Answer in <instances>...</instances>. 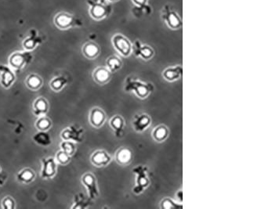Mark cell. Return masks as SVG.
<instances>
[{
    "label": "cell",
    "instance_id": "obj_17",
    "mask_svg": "<svg viewBox=\"0 0 261 209\" xmlns=\"http://www.w3.org/2000/svg\"><path fill=\"white\" fill-rule=\"evenodd\" d=\"M182 73H183V68L181 65H177L174 67L165 68L162 75L164 80L169 82H174L181 78Z\"/></svg>",
    "mask_w": 261,
    "mask_h": 209
},
{
    "label": "cell",
    "instance_id": "obj_13",
    "mask_svg": "<svg viewBox=\"0 0 261 209\" xmlns=\"http://www.w3.org/2000/svg\"><path fill=\"white\" fill-rule=\"evenodd\" d=\"M15 81V75L11 67L6 65H0V83L2 87L9 89Z\"/></svg>",
    "mask_w": 261,
    "mask_h": 209
},
{
    "label": "cell",
    "instance_id": "obj_3",
    "mask_svg": "<svg viewBox=\"0 0 261 209\" xmlns=\"http://www.w3.org/2000/svg\"><path fill=\"white\" fill-rule=\"evenodd\" d=\"M33 59L31 51L24 52H15L13 53L9 59V64L11 68L16 71H20L24 69L27 65L31 63Z\"/></svg>",
    "mask_w": 261,
    "mask_h": 209
},
{
    "label": "cell",
    "instance_id": "obj_37",
    "mask_svg": "<svg viewBox=\"0 0 261 209\" xmlns=\"http://www.w3.org/2000/svg\"><path fill=\"white\" fill-rule=\"evenodd\" d=\"M7 179V176L2 172V169L0 168V186H2Z\"/></svg>",
    "mask_w": 261,
    "mask_h": 209
},
{
    "label": "cell",
    "instance_id": "obj_19",
    "mask_svg": "<svg viewBox=\"0 0 261 209\" xmlns=\"http://www.w3.org/2000/svg\"><path fill=\"white\" fill-rule=\"evenodd\" d=\"M109 124H110L111 128L113 130L115 136L121 137L123 136L126 123H125L124 118L122 116L118 115V114L114 115V117L111 118Z\"/></svg>",
    "mask_w": 261,
    "mask_h": 209
},
{
    "label": "cell",
    "instance_id": "obj_2",
    "mask_svg": "<svg viewBox=\"0 0 261 209\" xmlns=\"http://www.w3.org/2000/svg\"><path fill=\"white\" fill-rule=\"evenodd\" d=\"M87 3L90 5V15L94 20H104L112 12V6L108 0H88Z\"/></svg>",
    "mask_w": 261,
    "mask_h": 209
},
{
    "label": "cell",
    "instance_id": "obj_21",
    "mask_svg": "<svg viewBox=\"0 0 261 209\" xmlns=\"http://www.w3.org/2000/svg\"><path fill=\"white\" fill-rule=\"evenodd\" d=\"M169 130L165 125L155 126L151 132V136L155 142L163 143L166 140L169 136Z\"/></svg>",
    "mask_w": 261,
    "mask_h": 209
},
{
    "label": "cell",
    "instance_id": "obj_33",
    "mask_svg": "<svg viewBox=\"0 0 261 209\" xmlns=\"http://www.w3.org/2000/svg\"><path fill=\"white\" fill-rule=\"evenodd\" d=\"M61 148L70 156L73 155L76 150V145L74 142L68 141V140H64L63 142L61 144Z\"/></svg>",
    "mask_w": 261,
    "mask_h": 209
},
{
    "label": "cell",
    "instance_id": "obj_18",
    "mask_svg": "<svg viewBox=\"0 0 261 209\" xmlns=\"http://www.w3.org/2000/svg\"><path fill=\"white\" fill-rule=\"evenodd\" d=\"M112 72L104 67H99L94 70L93 73L94 81L99 85H105L112 79Z\"/></svg>",
    "mask_w": 261,
    "mask_h": 209
},
{
    "label": "cell",
    "instance_id": "obj_26",
    "mask_svg": "<svg viewBox=\"0 0 261 209\" xmlns=\"http://www.w3.org/2000/svg\"><path fill=\"white\" fill-rule=\"evenodd\" d=\"M106 64L107 68L112 73H114V72H117L118 70L121 69V67L123 66V62L121 61L120 58L117 56H112L107 59Z\"/></svg>",
    "mask_w": 261,
    "mask_h": 209
},
{
    "label": "cell",
    "instance_id": "obj_25",
    "mask_svg": "<svg viewBox=\"0 0 261 209\" xmlns=\"http://www.w3.org/2000/svg\"><path fill=\"white\" fill-rule=\"evenodd\" d=\"M33 140L37 145L43 146H49L52 143L51 138L47 131H39V132H37L36 134L33 136Z\"/></svg>",
    "mask_w": 261,
    "mask_h": 209
},
{
    "label": "cell",
    "instance_id": "obj_36",
    "mask_svg": "<svg viewBox=\"0 0 261 209\" xmlns=\"http://www.w3.org/2000/svg\"><path fill=\"white\" fill-rule=\"evenodd\" d=\"M135 6L142 7V6L147 5V0H131Z\"/></svg>",
    "mask_w": 261,
    "mask_h": 209
},
{
    "label": "cell",
    "instance_id": "obj_6",
    "mask_svg": "<svg viewBox=\"0 0 261 209\" xmlns=\"http://www.w3.org/2000/svg\"><path fill=\"white\" fill-rule=\"evenodd\" d=\"M112 42H113L114 49L121 56L128 57L132 54L133 44L127 39V37L121 34H115L113 35Z\"/></svg>",
    "mask_w": 261,
    "mask_h": 209
},
{
    "label": "cell",
    "instance_id": "obj_20",
    "mask_svg": "<svg viewBox=\"0 0 261 209\" xmlns=\"http://www.w3.org/2000/svg\"><path fill=\"white\" fill-rule=\"evenodd\" d=\"M42 43V39L38 35L36 31L32 30L30 35L23 42V47L25 50L32 51L35 49Z\"/></svg>",
    "mask_w": 261,
    "mask_h": 209
},
{
    "label": "cell",
    "instance_id": "obj_29",
    "mask_svg": "<svg viewBox=\"0 0 261 209\" xmlns=\"http://www.w3.org/2000/svg\"><path fill=\"white\" fill-rule=\"evenodd\" d=\"M90 207V201L84 197L83 194L77 195L75 197L74 201V205L72 206V209H86Z\"/></svg>",
    "mask_w": 261,
    "mask_h": 209
},
{
    "label": "cell",
    "instance_id": "obj_10",
    "mask_svg": "<svg viewBox=\"0 0 261 209\" xmlns=\"http://www.w3.org/2000/svg\"><path fill=\"white\" fill-rule=\"evenodd\" d=\"M82 133H83V129L80 128L76 126H71L67 127L65 129H64L61 136L63 140L80 143L82 141Z\"/></svg>",
    "mask_w": 261,
    "mask_h": 209
},
{
    "label": "cell",
    "instance_id": "obj_12",
    "mask_svg": "<svg viewBox=\"0 0 261 209\" xmlns=\"http://www.w3.org/2000/svg\"><path fill=\"white\" fill-rule=\"evenodd\" d=\"M151 118L147 114L141 113V114H136L133 118L132 126L135 131L139 133L145 132V130L151 126Z\"/></svg>",
    "mask_w": 261,
    "mask_h": 209
},
{
    "label": "cell",
    "instance_id": "obj_1",
    "mask_svg": "<svg viewBox=\"0 0 261 209\" xmlns=\"http://www.w3.org/2000/svg\"><path fill=\"white\" fill-rule=\"evenodd\" d=\"M125 91L133 93L140 99H146L153 92V85L145 82L133 77H129L126 80Z\"/></svg>",
    "mask_w": 261,
    "mask_h": 209
},
{
    "label": "cell",
    "instance_id": "obj_15",
    "mask_svg": "<svg viewBox=\"0 0 261 209\" xmlns=\"http://www.w3.org/2000/svg\"><path fill=\"white\" fill-rule=\"evenodd\" d=\"M112 160V156L103 150H97L91 156V162L97 167L107 166L110 164Z\"/></svg>",
    "mask_w": 261,
    "mask_h": 209
},
{
    "label": "cell",
    "instance_id": "obj_22",
    "mask_svg": "<svg viewBox=\"0 0 261 209\" xmlns=\"http://www.w3.org/2000/svg\"><path fill=\"white\" fill-rule=\"evenodd\" d=\"M82 53L88 59H95L100 54V47L94 43H87L82 47Z\"/></svg>",
    "mask_w": 261,
    "mask_h": 209
},
{
    "label": "cell",
    "instance_id": "obj_24",
    "mask_svg": "<svg viewBox=\"0 0 261 209\" xmlns=\"http://www.w3.org/2000/svg\"><path fill=\"white\" fill-rule=\"evenodd\" d=\"M35 178V174L34 171L30 169H25L19 172L16 174V179L20 183H25V184H29L32 183Z\"/></svg>",
    "mask_w": 261,
    "mask_h": 209
},
{
    "label": "cell",
    "instance_id": "obj_35",
    "mask_svg": "<svg viewBox=\"0 0 261 209\" xmlns=\"http://www.w3.org/2000/svg\"><path fill=\"white\" fill-rule=\"evenodd\" d=\"M2 209H13L15 208V202L13 198L11 197H6L4 199L2 200Z\"/></svg>",
    "mask_w": 261,
    "mask_h": 209
},
{
    "label": "cell",
    "instance_id": "obj_34",
    "mask_svg": "<svg viewBox=\"0 0 261 209\" xmlns=\"http://www.w3.org/2000/svg\"><path fill=\"white\" fill-rule=\"evenodd\" d=\"M71 156L67 155V153L65 152L63 150H60L56 155V161L60 164H66L69 162Z\"/></svg>",
    "mask_w": 261,
    "mask_h": 209
},
{
    "label": "cell",
    "instance_id": "obj_4",
    "mask_svg": "<svg viewBox=\"0 0 261 209\" xmlns=\"http://www.w3.org/2000/svg\"><path fill=\"white\" fill-rule=\"evenodd\" d=\"M133 173L137 176L136 184L133 188V193L141 194L150 185V179L147 175V168L143 165H139L133 169Z\"/></svg>",
    "mask_w": 261,
    "mask_h": 209
},
{
    "label": "cell",
    "instance_id": "obj_9",
    "mask_svg": "<svg viewBox=\"0 0 261 209\" xmlns=\"http://www.w3.org/2000/svg\"><path fill=\"white\" fill-rule=\"evenodd\" d=\"M82 184L87 190L88 196L90 200H94L98 197V184H97L96 178L91 173H86L82 177Z\"/></svg>",
    "mask_w": 261,
    "mask_h": 209
},
{
    "label": "cell",
    "instance_id": "obj_7",
    "mask_svg": "<svg viewBox=\"0 0 261 209\" xmlns=\"http://www.w3.org/2000/svg\"><path fill=\"white\" fill-rule=\"evenodd\" d=\"M162 18L163 19L164 21L169 29H173V30H178V29H180L183 25L180 16L178 15V13L171 8V6H168V5H165L164 6Z\"/></svg>",
    "mask_w": 261,
    "mask_h": 209
},
{
    "label": "cell",
    "instance_id": "obj_16",
    "mask_svg": "<svg viewBox=\"0 0 261 209\" xmlns=\"http://www.w3.org/2000/svg\"><path fill=\"white\" fill-rule=\"evenodd\" d=\"M133 160V153L130 149L127 146H122L117 150L115 154V161L117 163L123 166H127Z\"/></svg>",
    "mask_w": 261,
    "mask_h": 209
},
{
    "label": "cell",
    "instance_id": "obj_32",
    "mask_svg": "<svg viewBox=\"0 0 261 209\" xmlns=\"http://www.w3.org/2000/svg\"><path fill=\"white\" fill-rule=\"evenodd\" d=\"M35 126L39 131H47L51 127V122L49 118H46L44 116H41L37 121Z\"/></svg>",
    "mask_w": 261,
    "mask_h": 209
},
{
    "label": "cell",
    "instance_id": "obj_28",
    "mask_svg": "<svg viewBox=\"0 0 261 209\" xmlns=\"http://www.w3.org/2000/svg\"><path fill=\"white\" fill-rule=\"evenodd\" d=\"M67 84V80L64 76L54 77L50 81V87L54 91H61Z\"/></svg>",
    "mask_w": 261,
    "mask_h": 209
},
{
    "label": "cell",
    "instance_id": "obj_31",
    "mask_svg": "<svg viewBox=\"0 0 261 209\" xmlns=\"http://www.w3.org/2000/svg\"><path fill=\"white\" fill-rule=\"evenodd\" d=\"M160 207L165 209H181L183 208V205L177 203L176 201L169 197H165L164 199L162 200Z\"/></svg>",
    "mask_w": 261,
    "mask_h": 209
},
{
    "label": "cell",
    "instance_id": "obj_8",
    "mask_svg": "<svg viewBox=\"0 0 261 209\" xmlns=\"http://www.w3.org/2000/svg\"><path fill=\"white\" fill-rule=\"evenodd\" d=\"M132 53L135 57H140L144 61L151 60L155 55V51L147 45H143L139 40L135 41L133 44V50Z\"/></svg>",
    "mask_w": 261,
    "mask_h": 209
},
{
    "label": "cell",
    "instance_id": "obj_14",
    "mask_svg": "<svg viewBox=\"0 0 261 209\" xmlns=\"http://www.w3.org/2000/svg\"><path fill=\"white\" fill-rule=\"evenodd\" d=\"M89 120L91 126L94 128L102 127L106 121V114L101 108H94L90 111Z\"/></svg>",
    "mask_w": 261,
    "mask_h": 209
},
{
    "label": "cell",
    "instance_id": "obj_38",
    "mask_svg": "<svg viewBox=\"0 0 261 209\" xmlns=\"http://www.w3.org/2000/svg\"><path fill=\"white\" fill-rule=\"evenodd\" d=\"M108 1L109 2H118V1H119V0H108Z\"/></svg>",
    "mask_w": 261,
    "mask_h": 209
},
{
    "label": "cell",
    "instance_id": "obj_5",
    "mask_svg": "<svg viewBox=\"0 0 261 209\" xmlns=\"http://www.w3.org/2000/svg\"><path fill=\"white\" fill-rule=\"evenodd\" d=\"M53 22L58 29L62 30H67L73 27L82 25V22L80 19L66 12L58 13L54 17Z\"/></svg>",
    "mask_w": 261,
    "mask_h": 209
},
{
    "label": "cell",
    "instance_id": "obj_23",
    "mask_svg": "<svg viewBox=\"0 0 261 209\" xmlns=\"http://www.w3.org/2000/svg\"><path fill=\"white\" fill-rule=\"evenodd\" d=\"M48 103L44 98H38L33 104V113L38 117L44 116L48 112Z\"/></svg>",
    "mask_w": 261,
    "mask_h": 209
},
{
    "label": "cell",
    "instance_id": "obj_11",
    "mask_svg": "<svg viewBox=\"0 0 261 209\" xmlns=\"http://www.w3.org/2000/svg\"><path fill=\"white\" fill-rule=\"evenodd\" d=\"M43 168L41 177L43 179H52L57 173V162L55 159L48 158L42 160Z\"/></svg>",
    "mask_w": 261,
    "mask_h": 209
},
{
    "label": "cell",
    "instance_id": "obj_27",
    "mask_svg": "<svg viewBox=\"0 0 261 209\" xmlns=\"http://www.w3.org/2000/svg\"><path fill=\"white\" fill-rule=\"evenodd\" d=\"M42 81L41 78L36 75H30L27 78L26 85L29 89L33 90H37L41 87Z\"/></svg>",
    "mask_w": 261,
    "mask_h": 209
},
{
    "label": "cell",
    "instance_id": "obj_30",
    "mask_svg": "<svg viewBox=\"0 0 261 209\" xmlns=\"http://www.w3.org/2000/svg\"><path fill=\"white\" fill-rule=\"evenodd\" d=\"M132 12H133V15L136 17L139 18L143 15H151V13L152 12L151 7L148 5H145V6H142V7H138V6H134L132 9Z\"/></svg>",
    "mask_w": 261,
    "mask_h": 209
}]
</instances>
